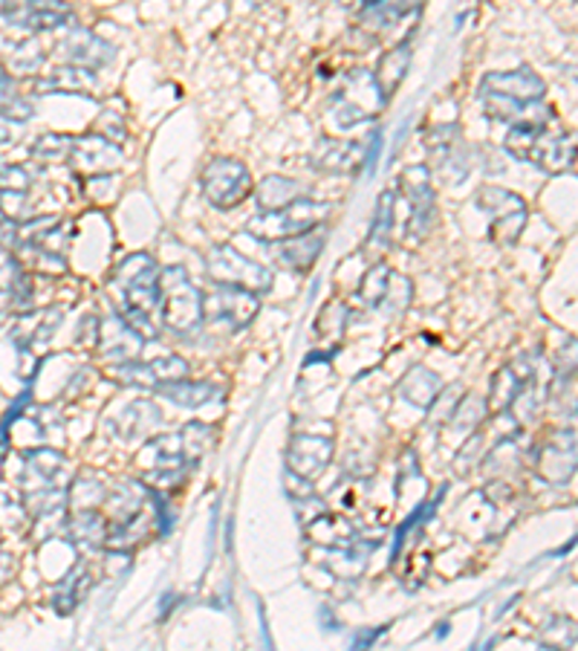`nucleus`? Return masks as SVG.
<instances>
[{"label": "nucleus", "mask_w": 578, "mask_h": 651, "mask_svg": "<svg viewBox=\"0 0 578 651\" xmlns=\"http://www.w3.org/2000/svg\"><path fill=\"white\" fill-rule=\"evenodd\" d=\"M111 290L119 298L121 319L139 336H156L154 312L159 310V267L154 258L145 252L128 255L113 272Z\"/></svg>", "instance_id": "nucleus-1"}, {"label": "nucleus", "mask_w": 578, "mask_h": 651, "mask_svg": "<svg viewBox=\"0 0 578 651\" xmlns=\"http://www.w3.org/2000/svg\"><path fill=\"white\" fill-rule=\"evenodd\" d=\"M159 310L163 324L177 336H189L203 324V293L182 267L159 269Z\"/></svg>", "instance_id": "nucleus-2"}, {"label": "nucleus", "mask_w": 578, "mask_h": 651, "mask_svg": "<svg viewBox=\"0 0 578 651\" xmlns=\"http://www.w3.org/2000/svg\"><path fill=\"white\" fill-rule=\"evenodd\" d=\"M327 203H319V200L304 194V197L286 203V206L278 208V212H258V215L246 224V232H249L252 238H260V241L278 243L284 241V238H293V234L310 232L316 226H324L327 224Z\"/></svg>", "instance_id": "nucleus-3"}, {"label": "nucleus", "mask_w": 578, "mask_h": 651, "mask_svg": "<svg viewBox=\"0 0 578 651\" xmlns=\"http://www.w3.org/2000/svg\"><path fill=\"white\" fill-rule=\"evenodd\" d=\"M208 278L215 284L223 286H241L255 295H264L272 290V272L264 264L252 260L232 246V243H220L206 255Z\"/></svg>", "instance_id": "nucleus-4"}, {"label": "nucleus", "mask_w": 578, "mask_h": 651, "mask_svg": "<svg viewBox=\"0 0 578 651\" xmlns=\"http://www.w3.org/2000/svg\"><path fill=\"white\" fill-rule=\"evenodd\" d=\"M255 191V182H252L249 168L237 159H229V156H217L206 165L203 171V194L215 208L220 212H232L243 203V200L252 197Z\"/></svg>", "instance_id": "nucleus-5"}, {"label": "nucleus", "mask_w": 578, "mask_h": 651, "mask_svg": "<svg viewBox=\"0 0 578 651\" xmlns=\"http://www.w3.org/2000/svg\"><path fill=\"white\" fill-rule=\"evenodd\" d=\"M475 203L484 212L494 215L489 232H492V241L498 246H512L518 241L524 226H527V203L510 189H501V186H484L477 191Z\"/></svg>", "instance_id": "nucleus-6"}, {"label": "nucleus", "mask_w": 578, "mask_h": 651, "mask_svg": "<svg viewBox=\"0 0 578 651\" xmlns=\"http://www.w3.org/2000/svg\"><path fill=\"white\" fill-rule=\"evenodd\" d=\"M402 194H406L408 215H406V232L414 234V241H420L428 226H432L434 215V191H432V171L428 165H411L399 177Z\"/></svg>", "instance_id": "nucleus-7"}, {"label": "nucleus", "mask_w": 578, "mask_h": 651, "mask_svg": "<svg viewBox=\"0 0 578 651\" xmlns=\"http://www.w3.org/2000/svg\"><path fill=\"white\" fill-rule=\"evenodd\" d=\"M260 295L241 290V286H223L211 295H203V319L226 321L232 328H246L260 310Z\"/></svg>", "instance_id": "nucleus-8"}, {"label": "nucleus", "mask_w": 578, "mask_h": 651, "mask_svg": "<svg viewBox=\"0 0 578 651\" xmlns=\"http://www.w3.org/2000/svg\"><path fill=\"white\" fill-rule=\"evenodd\" d=\"M480 93L501 95V99H510V102L524 107V104L541 102L547 93V85L536 69L518 67L506 69V73H489L484 78V85H480Z\"/></svg>", "instance_id": "nucleus-9"}, {"label": "nucleus", "mask_w": 578, "mask_h": 651, "mask_svg": "<svg viewBox=\"0 0 578 651\" xmlns=\"http://www.w3.org/2000/svg\"><path fill=\"white\" fill-rule=\"evenodd\" d=\"M69 163L76 165L81 174H111L121 168L125 156H121V148L113 139L90 133V137L73 139Z\"/></svg>", "instance_id": "nucleus-10"}, {"label": "nucleus", "mask_w": 578, "mask_h": 651, "mask_svg": "<svg viewBox=\"0 0 578 651\" xmlns=\"http://www.w3.org/2000/svg\"><path fill=\"white\" fill-rule=\"evenodd\" d=\"M527 163L544 168L547 174H564L573 171V163H576V142H573L570 133H550V125H547L541 133L536 137V142L529 145Z\"/></svg>", "instance_id": "nucleus-11"}, {"label": "nucleus", "mask_w": 578, "mask_h": 651, "mask_svg": "<svg viewBox=\"0 0 578 651\" xmlns=\"http://www.w3.org/2000/svg\"><path fill=\"white\" fill-rule=\"evenodd\" d=\"M368 163V142L354 139H321L312 151V165L327 174H356Z\"/></svg>", "instance_id": "nucleus-12"}, {"label": "nucleus", "mask_w": 578, "mask_h": 651, "mask_svg": "<svg viewBox=\"0 0 578 651\" xmlns=\"http://www.w3.org/2000/svg\"><path fill=\"white\" fill-rule=\"evenodd\" d=\"M324 243H327V229H324V226H316L310 232L293 234V238L278 241L275 258L281 260L286 269H293V272H307V269H312V264L319 260Z\"/></svg>", "instance_id": "nucleus-13"}, {"label": "nucleus", "mask_w": 578, "mask_h": 651, "mask_svg": "<svg viewBox=\"0 0 578 651\" xmlns=\"http://www.w3.org/2000/svg\"><path fill=\"white\" fill-rule=\"evenodd\" d=\"M61 47H64V55L69 59V64L93 69V73L95 69L107 67L113 61V55H116V50H113L111 43L104 41V38H99L95 33H90V29H81V26H73Z\"/></svg>", "instance_id": "nucleus-14"}, {"label": "nucleus", "mask_w": 578, "mask_h": 651, "mask_svg": "<svg viewBox=\"0 0 578 651\" xmlns=\"http://www.w3.org/2000/svg\"><path fill=\"white\" fill-rule=\"evenodd\" d=\"M330 458H333V443L324 437H295L286 451L290 472L307 481L319 477L330 467Z\"/></svg>", "instance_id": "nucleus-15"}, {"label": "nucleus", "mask_w": 578, "mask_h": 651, "mask_svg": "<svg viewBox=\"0 0 578 651\" xmlns=\"http://www.w3.org/2000/svg\"><path fill=\"white\" fill-rule=\"evenodd\" d=\"M397 234V189L382 191L380 203H376V215H373L371 232L364 238V255L371 260H380L390 250V241Z\"/></svg>", "instance_id": "nucleus-16"}, {"label": "nucleus", "mask_w": 578, "mask_h": 651, "mask_svg": "<svg viewBox=\"0 0 578 651\" xmlns=\"http://www.w3.org/2000/svg\"><path fill=\"white\" fill-rule=\"evenodd\" d=\"M33 90L38 95H52V93H85L90 95L95 90V73L78 64H64L55 67L47 76L35 78Z\"/></svg>", "instance_id": "nucleus-17"}, {"label": "nucleus", "mask_w": 578, "mask_h": 651, "mask_svg": "<svg viewBox=\"0 0 578 651\" xmlns=\"http://www.w3.org/2000/svg\"><path fill=\"white\" fill-rule=\"evenodd\" d=\"M408 67H411V47L408 43H399L394 50H388L376 64V73H373V81L380 87L382 99L388 102L390 95L397 93L399 85L406 81Z\"/></svg>", "instance_id": "nucleus-18"}, {"label": "nucleus", "mask_w": 578, "mask_h": 651, "mask_svg": "<svg viewBox=\"0 0 578 651\" xmlns=\"http://www.w3.org/2000/svg\"><path fill=\"white\" fill-rule=\"evenodd\" d=\"M99 336H102V350L107 356H119V359H125V356L137 354L139 345H142V336H139L137 330L130 328L128 321L121 319V316H107V319L99 324Z\"/></svg>", "instance_id": "nucleus-19"}, {"label": "nucleus", "mask_w": 578, "mask_h": 651, "mask_svg": "<svg viewBox=\"0 0 578 651\" xmlns=\"http://www.w3.org/2000/svg\"><path fill=\"white\" fill-rule=\"evenodd\" d=\"M255 200H258L260 212H278L284 208L286 203L304 197V186L301 182L290 180V177H281V174H269L260 180V186H255Z\"/></svg>", "instance_id": "nucleus-20"}, {"label": "nucleus", "mask_w": 578, "mask_h": 651, "mask_svg": "<svg viewBox=\"0 0 578 651\" xmlns=\"http://www.w3.org/2000/svg\"><path fill=\"white\" fill-rule=\"evenodd\" d=\"M423 3L425 0H380L359 12V26H371L373 33H382V29L397 26L402 17L414 15Z\"/></svg>", "instance_id": "nucleus-21"}, {"label": "nucleus", "mask_w": 578, "mask_h": 651, "mask_svg": "<svg viewBox=\"0 0 578 651\" xmlns=\"http://www.w3.org/2000/svg\"><path fill=\"white\" fill-rule=\"evenodd\" d=\"M76 21V12L69 3L64 0H38L33 9V15L26 21V29L29 33H55V29H64V26H73Z\"/></svg>", "instance_id": "nucleus-22"}, {"label": "nucleus", "mask_w": 578, "mask_h": 651, "mask_svg": "<svg viewBox=\"0 0 578 651\" xmlns=\"http://www.w3.org/2000/svg\"><path fill=\"white\" fill-rule=\"evenodd\" d=\"M529 380H532V368H527V365H521V371L518 365L498 371V376L492 380V408H498V411L510 408Z\"/></svg>", "instance_id": "nucleus-23"}, {"label": "nucleus", "mask_w": 578, "mask_h": 651, "mask_svg": "<svg viewBox=\"0 0 578 651\" xmlns=\"http://www.w3.org/2000/svg\"><path fill=\"white\" fill-rule=\"evenodd\" d=\"M440 376L432 371H425V368H414V371L408 373L406 380H402V397L408 399V403H414V406L425 408L432 406L434 399H437V394H440Z\"/></svg>", "instance_id": "nucleus-24"}, {"label": "nucleus", "mask_w": 578, "mask_h": 651, "mask_svg": "<svg viewBox=\"0 0 578 651\" xmlns=\"http://www.w3.org/2000/svg\"><path fill=\"white\" fill-rule=\"evenodd\" d=\"M390 278H394V269H388L385 264H373V267L364 272L362 284H359L356 295H359L368 307H385V298H388V290H390Z\"/></svg>", "instance_id": "nucleus-25"}, {"label": "nucleus", "mask_w": 578, "mask_h": 651, "mask_svg": "<svg viewBox=\"0 0 578 651\" xmlns=\"http://www.w3.org/2000/svg\"><path fill=\"white\" fill-rule=\"evenodd\" d=\"M156 388L163 391L165 397L171 399V403H177V406H206L208 399H211V385H194V382H182V380H174V382H163V385H156Z\"/></svg>", "instance_id": "nucleus-26"}, {"label": "nucleus", "mask_w": 578, "mask_h": 651, "mask_svg": "<svg viewBox=\"0 0 578 651\" xmlns=\"http://www.w3.org/2000/svg\"><path fill=\"white\" fill-rule=\"evenodd\" d=\"M73 139L76 137H64V133H43L33 142L29 154L35 159H43V163H64L69 159V151H73Z\"/></svg>", "instance_id": "nucleus-27"}, {"label": "nucleus", "mask_w": 578, "mask_h": 651, "mask_svg": "<svg viewBox=\"0 0 578 651\" xmlns=\"http://www.w3.org/2000/svg\"><path fill=\"white\" fill-rule=\"evenodd\" d=\"M33 189V174L29 168L17 163H9L0 156V191H29Z\"/></svg>", "instance_id": "nucleus-28"}, {"label": "nucleus", "mask_w": 578, "mask_h": 651, "mask_svg": "<svg viewBox=\"0 0 578 651\" xmlns=\"http://www.w3.org/2000/svg\"><path fill=\"white\" fill-rule=\"evenodd\" d=\"M43 59H47V52H43L41 43L29 38V41L17 43L15 55H12V67L24 69V73H35V69H41Z\"/></svg>", "instance_id": "nucleus-29"}, {"label": "nucleus", "mask_w": 578, "mask_h": 651, "mask_svg": "<svg viewBox=\"0 0 578 651\" xmlns=\"http://www.w3.org/2000/svg\"><path fill=\"white\" fill-rule=\"evenodd\" d=\"M38 0H0V15L9 26L26 29V21L33 15V9Z\"/></svg>", "instance_id": "nucleus-30"}, {"label": "nucleus", "mask_w": 578, "mask_h": 651, "mask_svg": "<svg viewBox=\"0 0 578 651\" xmlns=\"http://www.w3.org/2000/svg\"><path fill=\"white\" fill-rule=\"evenodd\" d=\"M26 460H29V469H35L38 475L50 477V475H55V472H59L61 460H64V458H61V455H55L52 449H38V451H29V455H26Z\"/></svg>", "instance_id": "nucleus-31"}, {"label": "nucleus", "mask_w": 578, "mask_h": 651, "mask_svg": "<svg viewBox=\"0 0 578 651\" xmlns=\"http://www.w3.org/2000/svg\"><path fill=\"white\" fill-rule=\"evenodd\" d=\"M21 130H24L21 122L9 119V116L0 113V145H15L17 139H21Z\"/></svg>", "instance_id": "nucleus-32"}, {"label": "nucleus", "mask_w": 578, "mask_h": 651, "mask_svg": "<svg viewBox=\"0 0 578 651\" xmlns=\"http://www.w3.org/2000/svg\"><path fill=\"white\" fill-rule=\"evenodd\" d=\"M15 78L9 76L7 69H0V104H7L9 99H15Z\"/></svg>", "instance_id": "nucleus-33"}, {"label": "nucleus", "mask_w": 578, "mask_h": 651, "mask_svg": "<svg viewBox=\"0 0 578 651\" xmlns=\"http://www.w3.org/2000/svg\"><path fill=\"white\" fill-rule=\"evenodd\" d=\"M12 571H15V562L7 553H0V585L12 576Z\"/></svg>", "instance_id": "nucleus-34"}, {"label": "nucleus", "mask_w": 578, "mask_h": 651, "mask_svg": "<svg viewBox=\"0 0 578 651\" xmlns=\"http://www.w3.org/2000/svg\"><path fill=\"white\" fill-rule=\"evenodd\" d=\"M373 3H380V0H342V7L356 9V12H362V9L373 7Z\"/></svg>", "instance_id": "nucleus-35"}, {"label": "nucleus", "mask_w": 578, "mask_h": 651, "mask_svg": "<svg viewBox=\"0 0 578 651\" xmlns=\"http://www.w3.org/2000/svg\"><path fill=\"white\" fill-rule=\"evenodd\" d=\"M290 481L295 484V481H298V475L290 477ZM304 484H310V481H307V477H301V486ZM290 493H293V498H312V486H307V489H301V493H298V489H290Z\"/></svg>", "instance_id": "nucleus-36"}, {"label": "nucleus", "mask_w": 578, "mask_h": 651, "mask_svg": "<svg viewBox=\"0 0 578 651\" xmlns=\"http://www.w3.org/2000/svg\"><path fill=\"white\" fill-rule=\"evenodd\" d=\"M252 3H255V7H258V3H264V0H252Z\"/></svg>", "instance_id": "nucleus-37"}]
</instances>
